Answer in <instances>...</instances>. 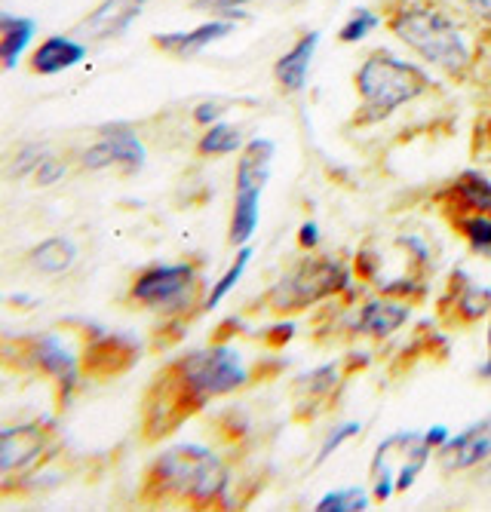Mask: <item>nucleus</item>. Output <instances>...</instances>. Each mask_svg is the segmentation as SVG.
Listing matches in <instances>:
<instances>
[{
  "instance_id": "f257e3e1",
  "label": "nucleus",
  "mask_w": 491,
  "mask_h": 512,
  "mask_svg": "<svg viewBox=\"0 0 491 512\" xmlns=\"http://www.w3.org/2000/svg\"><path fill=\"white\" fill-rule=\"evenodd\" d=\"M246 378L249 375L243 359L225 344H212L206 350H194L175 359L154 381L145 399V436H166L178 424H185L209 399L240 390Z\"/></svg>"
},
{
  "instance_id": "f03ea898",
  "label": "nucleus",
  "mask_w": 491,
  "mask_h": 512,
  "mask_svg": "<svg viewBox=\"0 0 491 512\" xmlns=\"http://www.w3.org/2000/svg\"><path fill=\"white\" fill-rule=\"evenodd\" d=\"M228 482L231 476L221 457L200 445H175L151 463L142 497L151 503L185 500L194 506H212L225 500Z\"/></svg>"
},
{
  "instance_id": "7ed1b4c3",
  "label": "nucleus",
  "mask_w": 491,
  "mask_h": 512,
  "mask_svg": "<svg viewBox=\"0 0 491 512\" xmlns=\"http://www.w3.org/2000/svg\"><path fill=\"white\" fill-rule=\"evenodd\" d=\"M356 92H360V123H378L390 117L396 108H406L409 102L421 99L433 86L430 74L412 62H403L390 50H375L353 77Z\"/></svg>"
},
{
  "instance_id": "20e7f679",
  "label": "nucleus",
  "mask_w": 491,
  "mask_h": 512,
  "mask_svg": "<svg viewBox=\"0 0 491 512\" xmlns=\"http://www.w3.org/2000/svg\"><path fill=\"white\" fill-rule=\"evenodd\" d=\"M390 31L415 50L424 62L449 71L452 77L470 68V46L458 22L430 4H403L390 16Z\"/></svg>"
},
{
  "instance_id": "39448f33",
  "label": "nucleus",
  "mask_w": 491,
  "mask_h": 512,
  "mask_svg": "<svg viewBox=\"0 0 491 512\" xmlns=\"http://www.w3.org/2000/svg\"><path fill=\"white\" fill-rule=\"evenodd\" d=\"M350 286V270L329 255H310L295 261L277 283L267 292V304L274 313H298L314 307L335 292H344Z\"/></svg>"
},
{
  "instance_id": "423d86ee",
  "label": "nucleus",
  "mask_w": 491,
  "mask_h": 512,
  "mask_svg": "<svg viewBox=\"0 0 491 512\" xmlns=\"http://www.w3.org/2000/svg\"><path fill=\"white\" fill-rule=\"evenodd\" d=\"M200 292V273L194 264H154L142 270L129 286V301L157 313H185Z\"/></svg>"
},
{
  "instance_id": "0eeeda50",
  "label": "nucleus",
  "mask_w": 491,
  "mask_h": 512,
  "mask_svg": "<svg viewBox=\"0 0 491 512\" xmlns=\"http://www.w3.org/2000/svg\"><path fill=\"white\" fill-rule=\"evenodd\" d=\"M274 142L267 138H252L243 148V157L237 163V194H234V218H231V243L246 246L258 230V209L267 175H271L274 160Z\"/></svg>"
},
{
  "instance_id": "6e6552de",
  "label": "nucleus",
  "mask_w": 491,
  "mask_h": 512,
  "mask_svg": "<svg viewBox=\"0 0 491 512\" xmlns=\"http://www.w3.org/2000/svg\"><path fill=\"white\" fill-rule=\"evenodd\" d=\"M10 347H16V359H25L22 365L25 368H34L40 375H47L56 381V390H59V405H65L74 390H77V381H80V365H77V356L62 344V338L56 335H34V338H22V341H13Z\"/></svg>"
},
{
  "instance_id": "1a4fd4ad",
  "label": "nucleus",
  "mask_w": 491,
  "mask_h": 512,
  "mask_svg": "<svg viewBox=\"0 0 491 512\" xmlns=\"http://www.w3.org/2000/svg\"><path fill=\"white\" fill-rule=\"evenodd\" d=\"M136 356H139V344L132 338L93 332L83 347V368L93 378H114L136 362Z\"/></svg>"
},
{
  "instance_id": "9d476101",
  "label": "nucleus",
  "mask_w": 491,
  "mask_h": 512,
  "mask_svg": "<svg viewBox=\"0 0 491 512\" xmlns=\"http://www.w3.org/2000/svg\"><path fill=\"white\" fill-rule=\"evenodd\" d=\"M488 460H491V417H482V421L461 430L439 448V463L445 473L473 470Z\"/></svg>"
},
{
  "instance_id": "9b49d317",
  "label": "nucleus",
  "mask_w": 491,
  "mask_h": 512,
  "mask_svg": "<svg viewBox=\"0 0 491 512\" xmlns=\"http://www.w3.org/2000/svg\"><path fill=\"white\" fill-rule=\"evenodd\" d=\"M47 439H50L47 424H19L0 430V476L28 467L47 448Z\"/></svg>"
},
{
  "instance_id": "f8f14e48",
  "label": "nucleus",
  "mask_w": 491,
  "mask_h": 512,
  "mask_svg": "<svg viewBox=\"0 0 491 512\" xmlns=\"http://www.w3.org/2000/svg\"><path fill=\"white\" fill-rule=\"evenodd\" d=\"M145 7V0H105L93 13H89L80 25L77 34L89 37V40H111L120 37L132 22L139 19Z\"/></svg>"
},
{
  "instance_id": "ddd939ff",
  "label": "nucleus",
  "mask_w": 491,
  "mask_h": 512,
  "mask_svg": "<svg viewBox=\"0 0 491 512\" xmlns=\"http://www.w3.org/2000/svg\"><path fill=\"white\" fill-rule=\"evenodd\" d=\"M234 31V22L231 19H212V22H203L191 31H178V34H157L154 37V46L175 59H191L197 56L200 50H206L209 43L228 37Z\"/></svg>"
},
{
  "instance_id": "4468645a",
  "label": "nucleus",
  "mask_w": 491,
  "mask_h": 512,
  "mask_svg": "<svg viewBox=\"0 0 491 512\" xmlns=\"http://www.w3.org/2000/svg\"><path fill=\"white\" fill-rule=\"evenodd\" d=\"M409 316H412V310H409L403 301H393V298L387 295V298L369 301V304L360 310V316H356V319L350 322V329H353L356 335L387 338V335H393V332L399 329V325H406Z\"/></svg>"
},
{
  "instance_id": "2eb2a0df",
  "label": "nucleus",
  "mask_w": 491,
  "mask_h": 512,
  "mask_svg": "<svg viewBox=\"0 0 491 512\" xmlns=\"http://www.w3.org/2000/svg\"><path fill=\"white\" fill-rule=\"evenodd\" d=\"M83 56H86V46L80 40H71V37L56 34L50 40H43L37 50L31 53L28 68L34 74H43V77H47V74H62V71L80 65Z\"/></svg>"
},
{
  "instance_id": "dca6fc26",
  "label": "nucleus",
  "mask_w": 491,
  "mask_h": 512,
  "mask_svg": "<svg viewBox=\"0 0 491 512\" xmlns=\"http://www.w3.org/2000/svg\"><path fill=\"white\" fill-rule=\"evenodd\" d=\"M317 46H320V31H307L301 34L295 43H292V50L283 53L274 65V74L280 80V86L286 92H301L304 89V80H307V71H310V62H314V53H317Z\"/></svg>"
},
{
  "instance_id": "f3484780",
  "label": "nucleus",
  "mask_w": 491,
  "mask_h": 512,
  "mask_svg": "<svg viewBox=\"0 0 491 512\" xmlns=\"http://www.w3.org/2000/svg\"><path fill=\"white\" fill-rule=\"evenodd\" d=\"M445 206L455 215H491V181L479 172H464L449 191H445Z\"/></svg>"
},
{
  "instance_id": "a211bd4d",
  "label": "nucleus",
  "mask_w": 491,
  "mask_h": 512,
  "mask_svg": "<svg viewBox=\"0 0 491 512\" xmlns=\"http://www.w3.org/2000/svg\"><path fill=\"white\" fill-rule=\"evenodd\" d=\"M102 138H105L111 154H114V163L123 166L126 172H139L145 166V145H142V138L132 132L129 126H123V123L105 126Z\"/></svg>"
},
{
  "instance_id": "6ab92c4d",
  "label": "nucleus",
  "mask_w": 491,
  "mask_h": 512,
  "mask_svg": "<svg viewBox=\"0 0 491 512\" xmlns=\"http://www.w3.org/2000/svg\"><path fill=\"white\" fill-rule=\"evenodd\" d=\"M28 261L34 270L56 276V273H65L77 261V246L68 237H50L28 252Z\"/></svg>"
},
{
  "instance_id": "aec40b11",
  "label": "nucleus",
  "mask_w": 491,
  "mask_h": 512,
  "mask_svg": "<svg viewBox=\"0 0 491 512\" xmlns=\"http://www.w3.org/2000/svg\"><path fill=\"white\" fill-rule=\"evenodd\" d=\"M34 34V22L25 16H7L0 13V65L16 68L19 56L25 53V46Z\"/></svg>"
},
{
  "instance_id": "412c9836",
  "label": "nucleus",
  "mask_w": 491,
  "mask_h": 512,
  "mask_svg": "<svg viewBox=\"0 0 491 512\" xmlns=\"http://www.w3.org/2000/svg\"><path fill=\"white\" fill-rule=\"evenodd\" d=\"M458 279H461V286H452L455 298H452L449 310L461 313L464 322H476L485 313H491V289L476 286L464 270H458Z\"/></svg>"
},
{
  "instance_id": "4be33fe9",
  "label": "nucleus",
  "mask_w": 491,
  "mask_h": 512,
  "mask_svg": "<svg viewBox=\"0 0 491 512\" xmlns=\"http://www.w3.org/2000/svg\"><path fill=\"white\" fill-rule=\"evenodd\" d=\"M338 387V368L335 365H320L314 371H307V375L298 378V396L304 402H323L332 390Z\"/></svg>"
},
{
  "instance_id": "5701e85b",
  "label": "nucleus",
  "mask_w": 491,
  "mask_h": 512,
  "mask_svg": "<svg viewBox=\"0 0 491 512\" xmlns=\"http://www.w3.org/2000/svg\"><path fill=\"white\" fill-rule=\"evenodd\" d=\"M243 145V138H240V129L231 126V123H212L206 129V135L200 138V145L197 151L203 157H221V154H231Z\"/></svg>"
},
{
  "instance_id": "b1692460",
  "label": "nucleus",
  "mask_w": 491,
  "mask_h": 512,
  "mask_svg": "<svg viewBox=\"0 0 491 512\" xmlns=\"http://www.w3.org/2000/svg\"><path fill=\"white\" fill-rule=\"evenodd\" d=\"M249 258H252V249L249 246H243L240 252H237V258H234V264L225 270V276L218 279V283L212 286V292H209V298H206V310H215L221 301H225V295L240 283V276H243V270H246V264H249Z\"/></svg>"
},
{
  "instance_id": "393cba45",
  "label": "nucleus",
  "mask_w": 491,
  "mask_h": 512,
  "mask_svg": "<svg viewBox=\"0 0 491 512\" xmlns=\"http://www.w3.org/2000/svg\"><path fill=\"white\" fill-rule=\"evenodd\" d=\"M458 227L473 252L491 258V215H464Z\"/></svg>"
},
{
  "instance_id": "a878e982",
  "label": "nucleus",
  "mask_w": 491,
  "mask_h": 512,
  "mask_svg": "<svg viewBox=\"0 0 491 512\" xmlns=\"http://www.w3.org/2000/svg\"><path fill=\"white\" fill-rule=\"evenodd\" d=\"M317 509L320 512H363L369 509V494L363 488H341V491L320 497Z\"/></svg>"
},
{
  "instance_id": "bb28decb",
  "label": "nucleus",
  "mask_w": 491,
  "mask_h": 512,
  "mask_svg": "<svg viewBox=\"0 0 491 512\" xmlns=\"http://www.w3.org/2000/svg\"><path fill=\"white\" fill-rule=\"evenodd\" d=\"M375 28H378V16H375L372 10H356V13H350V19L341 25L338 40H341V43H360V40H366Z\"/></svg>"
},
{
  "instance_id": "cd10ccee",
  "label": "nucleus",
  "mask_w": 491,
  "mask_h": 512,
  "mask_svg": "<svg viewBox=\"0 0 491 512\" xmlns=\"http://www.w3.org/2000/svg\"><path fill=\"white\" fill-rule=\"evenodd\" d=\"M363 430V424L360 421H347V424H341V427H335L332 433H329V439L320 445V451H317V463H323V460H329L347 439H353L356 433Z\"/></svg>"
},
{
  "instance_id": "c85d7f7f",
  "label": "nucleus",
  "mask_w": 491,
  "mask_h": 512,
  "mask_svg": "<svg viewBox=\"0 0 491 512\" xmlns=\"http://www.w3.org/2000/svg\"><path fill=\"white\" fill-rule=\"evenodd\" d=\"M194 4L200 10H215L221 19H243V4H249V0H194Z\"/></svg>"
},
{
  "instance_id": "c756f323",
  "label": "nucleus",
  "mask_w": 491,
  "mask_h": 512,
  "mask_svg": "<svg viewBox=\"0 0 491 512\" xmlns=\"http://www.w3.org/2000/svg\"><path fill=\"white\" fill-rule=\"evenodd\" d=\"M65 175V163L53 160V157H43L34 169V181L40 184V188H47V184H56L59 178Z\"/></svg>"
},
{
  "instance_id": "7c9ffc66",
  "label": "nucleus",
  "mask_w": 491,
  "mask_h": 512,
  "mask_svg": "<svg viewBox=\"0 0 491 512\" xmlns=\"http://www.w3.org/2000/svg\"><path fill=\"white\" fill-rule=\"evenodd\" d=\"M83 166L86 169H108V166H114V154H111L105 138H99V142L83 154Z\"/></svg>"
},
{
  "instance_id": "2f4dec72",
  "label": "nucleus",
  "mask_w": 491,
  "mask_h": 512,
  "mask_svg": "<svg viewBox=\"0 0 491 512\" xmlns=\"http://www.w3.org/2000/svg\"><path fill=\"white\" fill-rule=\"evenodd\" d=\"M298 243H301L304 249L320 246V224H317V221H304V224L298 227Z\"/></svg>"
},
{
  "instance_id": "473e14b6",
  "label": "nucleus",
  "mask_w": 491,
  "mask_h": 512,
  "mask_svg": "<svg viewBox=\"0 0 491 512\" xmlns=\"http://www.w3.org/2000/svg\"><path fill=\"white\" fill-rule=\"evenodd\" d=\"M43 160V151L40 148H28L19 160H16V166H13V175H22V172H34L37 169V163Z\"/></svg>"
},
{
  "instance_id": "72a5a7b5",
  "label": "nucleus",
  "mask_w": 491,
  "mask_h": 512,
  "mask_svg": "<svg viewBox=\"0 0 491 512\" xmlns=\"http://www.w3.org/2000/svg\"><path fill=\"white\" fill-rule=\"evenodd\" d=\"M218 117H221V105L218 102H203V105L194 108V120L197 123H218Z\"/></svg>"
},
{
  "instance_id": "f704fd0d",
  "label": "nucleus",
  "mask_w": 491,
  "mask_h": 512,
  "mask_svg": "<svg viewBox=\"0 0 491 512\" xmlns=\"http://www.w3.org/2000/svg\"><path fill=\"white\" fill-rule=\"evenodd\" d=\"M424 439H427V445H430V448H436V451H439V448H442L445 442H449L452 436H449V430H445L442 424H436V427H430V430L424 433Z\"/></svg>"
},
{
  "instance_id": "c9c22d12",
  "label": "nucleus",
  "mask_w": 491,
  "mask_h": 512,
  "mask_svg": "<svg viewBox=\"0 0 491 512\" xmlns=\"http://www.w3.org/2000/svg\"><path fill=\"white\" fill-rule=\"evenodd\" d=\"M464 4H467V10H470L476 19H482V22L491 25V0H464Z\"/></svg>"
},
{
  "instance_id": "e433bc0d",
  "label": "nucleus",
  "mask_w": 491,
  "mask_h": 512,
  "mask_svg": "<svg viewBox=\"0 0 491 512\" xmlns=\"http://www.w3.org/2000/svg\"><path fill=\"white\" fill-rule=\"evenodd\" d=\"M479 378H491V325H488V356L479 368Z\"/></svg>"
},
{
  "instance_id": "4c0bfd02",
  "label": "nucleus",
  "mask_w": 491,
  "mask_h": 512,
  "mask_svg": "<svg viewBox=\"0 0 491 512\" xmlns=\"http://www.w3.org/2000/svg\"><path fill=\"white\" fill-rule=\"evenodd\" d=\"M482 482H488V485H491V460H488V467H485V473H482Z\"/></svg>"
}]
</instances>
